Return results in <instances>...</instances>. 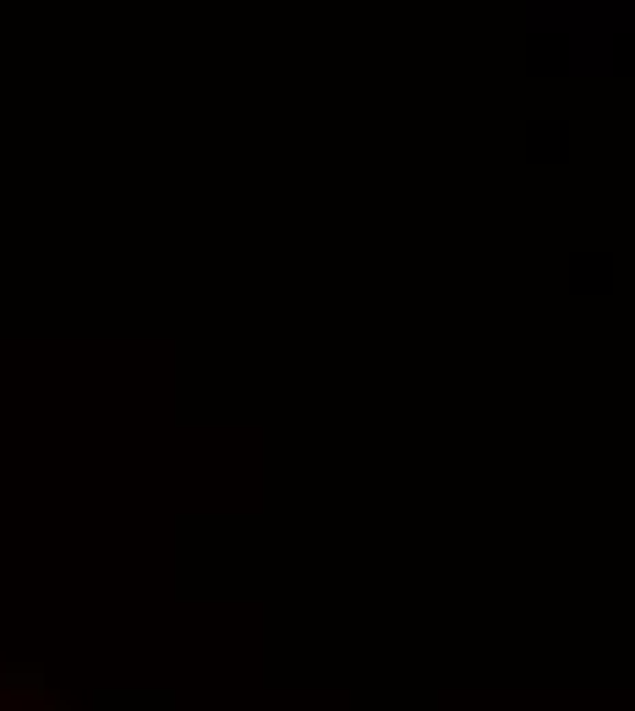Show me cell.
I'll return each instance as SVG.
<instances>
[{"label":"cell","mask_w":635,"mask_h":711,"mask_svg":"<svg viewBox=\"0 0 635 711\" xmlns=\"http://www.w3.org/2000/svg\"><path fill=\"white\" fill-rule=\"evenodd\" d=\"M570 66L575 72H608V66H614V33H608L597 17H586V22L570 28Z\"/></svg>","instance_id":"obj_1"},{"label":"cell","mask_w":635,"mask_h":711,"mask_svg":"<svg viewBox=\"0 0 635 711\" xmlns=\"http://www.w3.org/2000/svg\"><path fill=\"white\" fill-rule=\"evenodd\" d=\"M597 0H526V28L531 33H570L575 22L592 17Z\"/></svg>","instance_id":"obj_2"},{"label":"cell","mask_w":635,"mask_h":711,"mask_svg":"<svg viewBox=\"0 0 635 711\" xmlns=\"http://www.w3.org/2000/svg\"><path fill=\"white\" fill-rule=\"evenodd\" d=\"M592 17L603 22L608 33H635V0H597Z\"/></svg>","instance_id":"obj_3"}]
</instances>
